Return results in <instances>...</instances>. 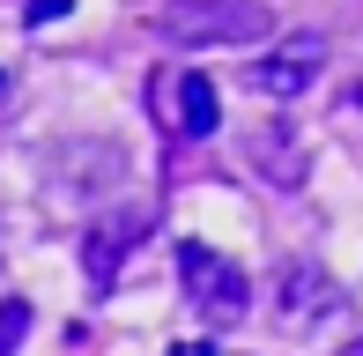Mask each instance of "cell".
Segmentation results:
<instances>
[{
	"label": "cell",
	"instance_id": "3",
	"mask_svg": "<svg viewBox=\"0 0 363 356\" xmlns=\"http://www.w3.org/2000/svg\"><path fill=\"white\" fill-rule=\"evenodd\" d=\"M178 282H186V304L208 319V327H238L245 304H252V289H245V267L223 260L216 245H201V238H178Z\"/></svg>",
	"mask_w": 363,
	"mask_h": 356
},
{
	"label": "cell",
	"instance_id": "5",
	"mask_svg": "<svg viewBox=\"0 0 363 356\" xmlns=\"http://www.w3.org/2000/svg\"><path fill=\"white\" fill-rule=\"evenodd\" d=\"M319 67H326V38L296 30V38H282L267 60H252V67H245V82H252L259 96H304L311 82H319Z\"/></svg>",
	"mask_w": 363,
	"mask_h": 356
},
{
	"label": "cell",
	"instance_id": "6",
	"mask_svg": "<svg viewBox=\"0 0 363 356\" xmlns=\"http://www.w3.org/2000/svg\"><path fill=\"white\" fill-rule=\"evenodd\" d=\"M245 164H252V178L296 193V186H304V171H311V149H304V134H296L289 119H267V126L245 134Z\"/></svg>",
	"mask_w": 363,
	"mask_h": 356
},
{
	"label": "cell",
	"instance_id": "9",
	"mask_svg": "<svg viewBox=\"0 0 363 356\" xmlns=\"http://www.w3.org/2000/svg\"><path fill=\"white\" fill-rule=\"evenodd\" d=\"M341 126H349V134H363V82L341 89Z\"/></svg>",
	"mask_w": 363,
	"mask_h": 356
},
{
	"label": "cell",
	"instance_id": "2",
	"mask_svg": "<svg viewBox=\"0 0 363 356\" xmlns=\"http://www.w3.org/2000/svg\"><path fill=\"white\" fill-rule=\"evenodd\" d=\"M341 312H349V297L334 289L326 267H311V260H282V267H274V304H267L274 334H289V342L304 334V342H311V334H326Z\"/></svg>",
	"mask_w": 363,
	"mask_h": 356
},
{
	"label": "cell",
	"instance_id": "11",
	"mask_svg": "<svg viewBox=\"0 0 363 356\" xmlns=\"http://www.w3.org/2000/svg\"><path fill=\"white\" fill-rule=\"evenodd\" d=\"M171 356H208V349H201V342H186V349H171Z\"/></svg>",
	"mask_w": 363,
	"mask_h": 356
},
{
	"label": "cell",
	"instance_id": "4",
	"mask_svg": "<svg viewBox=\"0 0 363 356\" xmlns=\"http://www.w3.org/2000/svg\"><path fill=\"white\" fill-rule=\"evenodd\" d=\"M148 208H104V216L89 223V238H82V267H89V282L96 289H111L119 282V267L141 252V238H148Z\"/></svg>",
	"mask_w": 363,
	"mask_h": 356
},
{
	"label": "cell",
	"instance_id": "12",
	"mask_svg": "<svg viewBox=\"0 0 363 356\" xmlns=\"http://www.w3.org/2000/svg\"><path fill=\"white\" fill-rule=\"evenodd\" d=\"M341 356H363V342H349V349H341Z\"/></svg>",
	"mask_w": 363,
	"mask_h": 356
},
{
	"label": "cell",
	"instance_id": "1",
	"mask_svg": "<svg viewBox=\"0 0 363 356\" xmlns=\"http://www.w3.org/2000/svg\"><path fill=\"white\" fill-rule=\"evenodd\" d=\"M156 30L171 45H252L274 30L267 0H171L156 15Z\"/></svg>",
	"mask_w": 363,
	"mask_h": 356
},
{
	"label": "cell",
	"instance_id": "8",
	"mask_svg": "<svg viewBox=\"0 0 363 356\" xmlns=\"http://www.w3.org/2000/svg\"><path fill=\"white\" fill-rule=\"evenodd\" d=\"M23 334H30V304L8 297V304H0V356H15V342H23Z\"/></svg>",
	"mask_w": 363,
	"mask_h": 356
},
{
	"label": "cell",
	"instance_id": "10",
	"mask_svg": "<svg viewBox=\"0 0 363 356\" xmlns=\"http://www.w3.org/2000/svg\"><path fill=\"white\" fill-rule=\"evenodd\" d=\"M67 8H74V0H30V23H60Z\"/></svg>",
	"mask_w": 363,
	"mask_h": 356
},
{
	"label": "cell",
	"instance_id": "7",
	"mask_svg": "<svg viewBox=\"0 0 363 356\" xmlns=\"http://www.w3.org/2000/svg\"><path fill=\"white\" fill-rule=\"evenodd\" d=\"M171 111H178V134H186V141H208V134H216V126H223V111H216V82H208V74H178V82H171Z\"/></svg>",
	"mask_w": 363,
	"mask_h": 356
}]
</instances>
